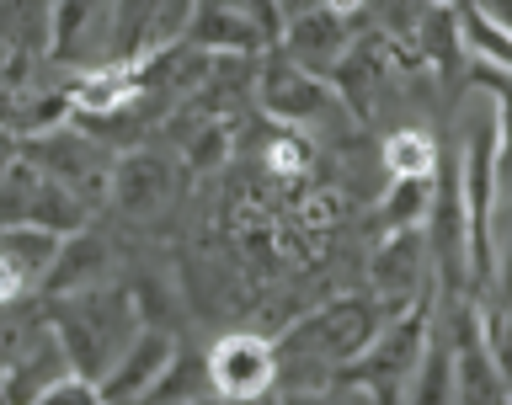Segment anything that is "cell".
Returning a JSON list of instances; mask_svg holds the SVG:
<instances>
[{
	"mask_svg": "<svg viewBox=\"0 0 512 405\" xmlns=\"http://www.w3.org/2000/svg\"><path fill=\"white\" fill-rule=\"evenodd\" d=\"M54 320L48 326L59 331L64 358H70L75 374H86L91 384L118 363V352L134 342L139 331V304L128 288H112L107 278L91 288H75V294H54Z\"/></svg>",
	"mask_w": 512,
	"mask_h": 405,
	"instance_id": "obj_1",
	"label": "cell"
},
{
	"mask_svg": "<svg viewBox=\"0 0 512 405\" xmlns=\"http://www.w3.org/2000/svg\"><path fill=\"white\" fill-rule=\"evenodd\" d=\"M256 96H262V112L272 123L299 128V134L342 118V96H336L320 75L299 70V64H288V59H267L262 70H256Z\"/></svg>",
	"mask_w": 512,
	"mask_h": 405,
	"instance_id": "obj_2",
	"label": "cell"
},
{
	"mask_svg": "<svg viewBox=\"0 0 512 405\" xmlns=\"http://www.w3.org/2000/svg\"><path fill=\"white\" fill-rule=\"evenodd\" d=\"M208 395L219 400H256L278 390V358H272V336L262 331H230L208 352Z\"/></svg>",
	"mask_w": 512,
	"mask_h": 405,
	"instance_id": "obj_3",
	"label": "cell"
},
{
	"mask_svg": "<svg viewBox=\"0 0 512 405\" xmlns=\"http://www.w3.org/2000/svg\"><path fill=\"white\" fill-rule=\"evenodd\" d=\"M16 155H22L27 166H38L43 176H54V182L75 187L80 198H86V187H91V198H102V187H107L102 144H96L91 134H70L64 123L59 128H43V134H27Z\"/></svg>",
	"mask_w": 512,
	"mask_h": 405,
	"instance_id": "obj_4",
	"label": "cell"
},
{
	"mask_svg": "<svg viewBox=\"0 0 512 405\" xmlns=\"http://www.w3.org/2000/svg\"><path fill=\"white\" fill-rule=\"evenodd\" d=\"M432 272V251H427V235L422 224H411V230H390L384 235V246L374 256V304L384 320L406 315V304L416 299V288H422V278Z\"/></svg>",
	"mask_w": 512,
	"mask_h": 405,
	"instance_id": "obj_5",
	"label": "cell"
},
{
	"mask_svg": "<svg viewBox=\"0 0 512 405\" xmlns=\"http://www.w3.org/2000/svg\"><path fill=\"white\" fill-rule=\"evenodd\" d=\"M59 235L43 224H0V310H16L43 288Z\"/></svg>",
	"mask_w": 512,
	"mask_h": 405,
	"instance_id": "obj_6",
	"label": "cell"
},
{
	"mask_svg": "<svg viewBox=\"0 0 512 405\" xmlns=\"http://www.w3.org/2000/svg\"><path fill=\"white\" fill-rule=\"evenodd\" d=\"M278 43H283L288 64H299V70H310V75L326 80L336 70V59L347 54V43H352V22L331 16L326 6H310V11L288 16L283 32H278Z\"/></svg>",
	"mask_w": 512,
	"mask_h": 405,
	"instance_id": "obj_7",
	"label": "cell"
},
{
	"mask_svg": "<svg viewBox=\"0 0 512 405\" xmlns=\"http://www.w3.org/2000/svg\"><path fill=\"white\" fill-rule=\"evenodd\" d=\"M171 336L155 331V326H139L134 342L118 352V363L107 368L102 379H96V400H144L150 395V384L160 379V368L171 363Z\"/></svg>",
	"mask_w": 512,
	"mask_h": 405,
	"instance_id": "obj_8",
	"label": "cell"
},
{
	"mask_svg": "<svg viewBox=\"0 0 512 405\" xmlns=\"http://www.w3.org/2000/svg\"><path fill=\"white\" fill-rule=\"evenodd\" d=\"M107 267H112V246H107V240L86 235V230H70V235H59V251H54V262H48V272H43V294L54 299V294L91 288V283L107 278Z\"/></svg>",
	"mask_w": 512,
	"mask_h": 405,
	"instance_id": "obj_9",
	"label": "cell"
},
{
	"mask_svg": "<svg viewBox=\"0 0 512 405\" xmlns=\"http://www.w3.org/2000/svg\"><path fill=\"white\" fill-rule=\"evenodd\" d=\"M182 43L203 48V54H262V32L251 27V16H240L224 0H198L192 6V22L182 32Z\"/></svg>",
	"mask_w": 512,
	"mask_h": 405,
	"instance_id": "obj_10",
	"label": "cell"
},
{
	"mask_svg": "<svg viewBox=\"0 0 512 405\" xmlns=\"http://www.w3.org/2000/svg\"><path fill=\"white\" fill-rule=\"evenodd\" d=\"M112 192H118L123 214H160L171 203V166L160 155H128L118 171H112Z\"/></svg>",
	"mask_w": 512,
	"mask_h": 405,
	"instance_id": "obj_11",
	"label": "cell"
},
{
	"mask_svg": "<svg viewBox=\"0 0 512 405\" xmlns=\"http://www.w3.org/2000/svg\"><path fill=\"white\" fill-rule=\"evenodd\" d=\"M107 6L112 0H54L48 22H54V54L59 59H80L86 54V27H102L107 32Z\"/></svg>",
	"mask_w": 512,
	"mask_h": 405,
	"instance_id": "obj_12",
	"label": "cell"
},
{
	"mask_svg": "<svg viewBox=\"0 0 512 405\" xmlns=\"http://www.w3.org/2000/svg\"><path fill=\"white\" fill-rule=\"evenodd\" d=\"M379 166L384 176H438V144L427 128H395L379 144Z\"/></svg>",
	"mask_w": 512,
	"mask_h": 405,
	"instance_id": "obj_13",
	"label": "cell"
},
{
	"mask_svg": "<svg viewBox=\"0 0 512 405\" xmlns=\"http://www.w3.org/2000/svg\"><path fill=\"white\" fill-rule=\"evenodd\" d=\"M416 43H422V59L438 64V70H454L464 59V43H459V16L448 6H427L416 16Z\"/></svg>",
	"mask_w": 512,
	"mask_h": 405,
	"instance_id": "obj_14",
	"label": "cell"
},
{
	"mask_svg": "<svg viewBox=\"0 0 512 405\" xmlns=\"http://www.w3.org/2000/svg\"><path fill=\"white\" fill-rule=\"evenodd\" d=\"M432 208V176H390V192H384V230H411V224H427Z\"/></svg>",
	"mask_w": 512,
	"mask_h": 405,
	"instance_id": "obj_15",
	"label": "cell"
},
{
	"mask_svg": "<svg viewBox=\"0 0 512 405\" xmlns=\"http://www.w3.org/2000/svg\"><path fill=\"white\" fill-rule=\"evenodd\" d=\"M459 43H464V54H470V64H502L507 70V22H496V16H486L480 6H464Z\"/></svg>",
	"mask_w": 512,
	"mask_h": 405,
	"instance_id": "obj_16",
	"label": "cell"
},
{
	"mask_svg": "<svg viewBox=\"0 0 512 405\" xmlns=\"http://www.w3.org/2000/svg\"><path fill=\"white\" fill-rule=\"evenodd\" d=\"M187 395H208V363L203 358H176L160 368V379L150 384L144 400H187Z\"/></svg>",
	"mask_w": 512,
	"mask_h": 405,
	"instance_id": "obj_17",
	"label": "cell"
},
{
	"mask_svg": "<svg viewBox=\"0 0 512 405\" xmlns=\"http://www.w3.org/2000/svg\"><path fill=\"white\" fill-rule=\"evenodd\" d=\"M192 6L198 0H155V11H150V38H144V48H171V43H182V32L192 22Z\"/></svg>",
	"mask_w": 512,
	"mask_h": 405,
	"instance_id": "obj_18",
	"label": "cell"
},
{
	"mask_svg": "<svg viewBox=\"0 0 512 405\" xmlns=\"http://www.w3.org/2000/svg\"><path fill=\"white\" fill-rule=\"evenodd\" d=\"M224 144H230V134L224 128H214V123H203L198 134L187 139V166H219V155H224Z\"/></svg>",
	"mask_w": 512,
	"mask_h": 405,
	"instance_id": "obj_19",
	"label": "cell"
},
{
	"mask_svg": "<svg viewBox=\"0 0 512 405\" xmlns=\"http://www.w3.org/2000/svg\"><path fill=\"white\" fill-rule=\"evenodd\" d=\"M331 16H342V22H358V16L368 11V0H320Z\"/></svg>",
	"mask_w": 512,
	"mask_h": 405,
	"instance_id": "obj_20",
	"label": "cell"
},
{
	"mask_svg": "<svg viewBox=\"0 0 512 405\" xmlns=\"http://www.w3.org/2000/svg\"><path fill=\"white\" fill-rule=\"evenodd\" d=\"M272 6H278V16H283V22H288V16L310 11V6H320V0H272Z\"/></svg>",
	"mask_w": 512,
	"mask_h": 405,
	"instance_id": "obj_21",
	"label": "cell"
}]
</instances>
